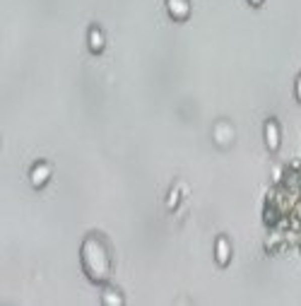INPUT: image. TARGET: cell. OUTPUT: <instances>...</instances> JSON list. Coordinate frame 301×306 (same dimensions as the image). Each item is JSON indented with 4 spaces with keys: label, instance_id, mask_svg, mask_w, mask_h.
Wrapping results in <instances>:
<instances>
[{
    "label": "cell",
    "instance_id": "5b68a950",
    "mask_svg": "<svg viewBox=\"0 0 301 306\" xmlns=\"http://www.w3.org/2000/svg\"><path fill=\"white\" fill-rule=\"evenodd\" d=\"M48 176H51V169L46 164H36L32 169V183L34 186H43L46 181H48Z\"/></svg>",
    "mask_w": 301,
    "mask_h": 306
},
{
    "label": "cell",
    "instance_id": "8992f818",
    "mask_svg": "<svg viewBox=\"0 0 301 306\" xmlns=\"http://www.w3.org/2000/svg\"><path fill=\"white\" fill-rule=\"evenodd\" d=\"M89 48H92L94 53H99V51L104 48V36H101L99 29H89Z\"/></svg>",
    "mask_w": 301,
    "mask_h": 306
},
{
    "label": "cell",
    "instance_id": "6da1fadb",
    "mask_svg": "<svg viewBox=\"0 0 301 306\" xmlns=\"http://www.w3.org/2000/svg\"><path fill=\"white\" fill-rule=\"evenodd\" d=\"M82 263H85V270L89 273V277L94 282H104L108 277V253L104 249V243L97 236H89L85 241V249H82Z\"/></svg>",
    "mask_w": 301,
    "mask_h": 306
},
{
    "label": "cell",
    "instance_id": "3957f363",
    "mask_svg": "<svg viewBox=\"0 0 301 306\" xmlns=\"http://www.w3.org/2000/svg\"><path fill=\"white\" fill-rule=\"evenodd\" d=\"M265 142H268V147L272 152L280 147V131H277V123L275 120H268L265 123Z\"/></svg>",
    "mask_w": 301,
    "mask_h": 306
},
{
    "label": "cell",
    "instance_id": "ba28073f",
    "mask_svg": "<svg viewBox=\"0 0 301 306\" xmlns=\"http://www.w3.org/2000/svg\"><path fill=\"white\" fill-rule=\"evenodd\" d=\"M251 3H253V5H260V3H263V0H251Z\"/></svg>",
    "mask_w": 301,
    "mask_h": 306
},
{
    "label": "cell",
    "instance_id": "52a82bcc",
    "mask_svg": "<svg viewBox=\"0 0 301 306\" xmlns=\"http://www.w3.org/2000/svg\"><path fill=\"white\" fill-rule=\"evenodd\" d=\"M296 97H299V101H301V77L296 80Z\"/></svg>",
    "mask_w": 301,
    "mask_h": 306
},
{
    "label": "cell",
    "instance_id": "9c48e42d",
    "mask_svg": "<svg viewBox=\"0 0 301 306\" xmlns=\"http://www.w3.org/2000/svg\"><path fill=\"white\" fill-rule=\"evenodd\" d=\"M299 183H301V178H299Z\"/></svg>",
    "mask_w": 301,
    "mask_h": 306
},
{
    "label": "cell",
    "instance_id": "7a4b0ae2",
    "mask_svg": "<svg viewBox=\"0 0 301 306\" xmlns=\"http://www.w3.org/2000/svg\"><path fill=\"white\" fill-rule=\"evenodd\" d=\"M166 5H169V15L176 17V20H186L188 12H191L188 0H166Z\"/></svg>",
    "mask_w": 301,
    "mask_h": 306
},
{
    "label": "cell",
    "instance_id": "277c9868",
    "mask_svg": "<svg viewBox=\"0 0 301 306\" xmlns=\"http://www.w3.org/2000/svg\"><path fill=\"white\" fill-rule=\"evenodd\" d=\"M229 258H231V246H229V241L224 236H219L217 239V263L219 265H226Z\"/></svg>",
    "mask_w": 301,
    "mask_h": 306
}]
</instances>
